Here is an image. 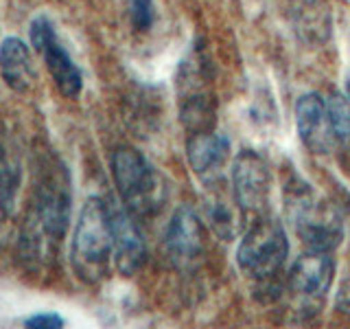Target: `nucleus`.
<instances>
[{"label":"nucleus","mask_w":350,"mask_h":329,"mask_svg":"<svg viewBox=\"0 0 350 329\" xmlns=\"http://www.w3.org/2000/svg\"><path fill=\"white\" fill-rule=\"evenodd\" d=\"M114 252L112 224H109V208L101 197H90L77 219L70 263L75 274L85 283H98L107 277L109 257Z\"/></svg>","instance_id":"nucleus-1"},{"label":"nucleus","mask_w":350,"mask_h":329,"mask_svg":"<svg viewBox=\"0 0 350 329\" xmlns=\"http://www.w3.org/2000/svg\"><path fill=\"white\" fill-rule=\"evenodd\" d=\"M70 204L72 189L66 164L57 158L44 160L33 200V224H38L33 230L51 241H59L70 224Z\"/></svg>","instance_id":"nucleus-2"},{"label":"nucleus","mask_w":350,"mask_h":329,"mask_svg":"<svg viewBox=\"0 0 350 329\" xmlns=\"http://www.w3.org/2000/svg\"><path fill=\"white\" fill-rule=\"evenodd\" d=\"M112 178L125 208L136 217H147L160 206V180L149 160L134 147L112 154Z\"/></svg>","instance_id":"nucleus-3"},{"label":"nucleus","mask_w":350,"mask_h":329,"mask_svg":"<svg viewBox=\"0 0 350 329\" xmlns=\"http://www.w3.org/2000/svg\"><path fill=\"white\" fill-rule=\"evenodd\" d=\"M289 252L287 233L280 222L267 215L258 217L241 239L237 261L241 270L258 281L276 277Z\"/></svg>","instance_id":"nucleus-4"},{"label":"nucleus","mask_w":350,"mask_h":329,"mask_svg":"<svg viewBox=\"0 0 350 329\" xmlns=\"http://www.w3.org/2000/svg\"><path fill=\"white\" fill-rule=\"evenodd\" d=\"M304 186V184H302ZM298 186L289 193V215L298 235L311 250L331 252L342 241L339 215L324 202H317L309 189Z\"/></svg>","instance_id":"nucleus-5"},{"label":"nucleus","mask_w":350,"mask_h":329,"mask_svg":"<svg viewBox=\"0 0 350 329\" xmlns=\"http://www.w3.org/2000/svg\"><path fill=\"white\" fill-rule=\"evenodd\" d=\"M271 175L269 164L254 149H243L232 162V193L243 215L262 217L269 204Z\"/></svg>","instance_id":"nucleus-6"},{"label":"nucleus","mask_w":350,"mask_h":329,"mask_svg":"<svg viewBox=\"0 0 350 329\" xmlns=\"http://www.w3.org/2000/svg\"><path fill=\"white\" fill-rule=\"evenodd\" d=\"M167 255L178 270H193L206 250L204 226L189 204H182L173 213L167 228Z\"/></svg>","instance_id":"nucleus-7"},{"label":"nucleus","mask_w":350,"mask_h":329,"mask_svg":"<svg viewBox=\"0 0 350 329\" xmlns=\"http://www.w3.org/2000/svg\"><path fill=\"white\" fill-rule=\"evenodd\" d=\"M109 208V224H112V239H114V259L120 274H134L140 270L147 257V246L142 239L140 228L134 222L127 208H118L107 204Z\"/></svg>","instance_id":"nucleus-8"},{"label":"nucleus","mask_w":350,"mask_h":329,"mask_svg":"<svg viewBox=\"0 0 350 329\" xmlns=\"http://www.w3.org/2000/svg\"><path fill=\"white\" fill-rule=\"evenodd\" d=\"M295 125H298L300 141L313 154H326L333 145L331 125H328L326 103L320 95H302L295 103Z\"/></svg>","instance_id":"nucleus-9"},{"label":"nucleus","mask_w":350,"mask_h":329,"mask_svg":"<svg viewBox=\"0 0 350 329\" xmlns=\"http://www.w3.org/2000/svg\"><path fill=\"white\" fill-rule=\"evenodd\" d=\"M335 266L333 259L324 250H311L304 252L298 261L293 263L289 272V285L295 294H302L306 299L313 296H324L333 285Z\"/></svg>","instance_id":"nucleus-10"},{"label":"nucleus","mask_w":350,"mask_h":329,"mask_svg":"<svg viewBox=\"0 0 350 329\" xmlns=\"http://www.w3.org/2000/svg\"><path fill=\"white\" fill-rule=\"evenodd\" d=\"M186 156L193 171L204 180H211L224 169L230 158V143L224 134H217L215 130L191 134L186 143Z\"/></svg>","instance_id":"nucleus-11"},{"label":"nucleus","mask_w":350,"mask_h":329,"mask_svg":"<svg viewBox=\"0 0 350 329\" xmlns=\"http://www.w3.org/2000/svg\"><path fill=\"white\" fill-rule=\"evenodd\" d=\"M0 75L16 93H27L36 84V69L25 40L9 36L0 42Z\"/></svg>","instance_id":"nucleus-12"},{"label":"nucleus","mask_w":350,"mask_h":329,"mask_svg":"<svg viewBox=\"0 0 350 329\" xmlns=\"http://www.w3.org/2000/svg\"><path fill=\"white\" fill-rule=\"evenodd\" d=\"M44 55V62H46V69L53 77L55 86H57V90L66 97V99H77L83 88V77H81V71L79 66L72 62V58L68 55L57 36L51 38L46 44L42 47L40 51Z\"/></svg>","instance_id":"nucleus-13"},{"label":"nucleus","mask_w":350,"mask_h":329,"mask_svg":"<svg viewBox=\"0 0 350 329\" xmlns=\"http://www.w3.org/2000/svg\"><path fill=\"white\" fill-rule=\"evenodd\" d=\"M217 101L211 90L200 88V90L182 93L180 101V119L189 134H200V132L215 130L217 121Z\"/></svg>","instance_id":"nucleus-14"},{"label":"nucleus","mask_w":350,"mask_h":329,"mask_svg":"<svg viewBox=\"0 0 350 329\" xmlns=\"http://www.w3.org/2000/svg\"><path fill=\"white\" fill-rule=\"evenodd\" d=\"M206 217L219 239H232L237 235V215L230 197L221 191H215L206 197Z\"/></svg>","instance_id":"nucleus-15"},{"label":"nucleus","mask_w":350,"mask_h":329,"mask_svg":"<svg viewBox=\"0 0 350 329\" xmlns=\"http://www.w3.org/2000/svg\"><path fill=\"white\" fill-rule=\"evenodd\" d=\"M20 184V164L0 143V217H7L16 204Z\"/></svg>","instance_id":"nucleus-16"},{"label":"nucleus","mask_w":350,"mask_h":329,"mask_svg":"<svg viewBox=\"0 0 350 329\" xmlns=\"http://www.w3.org/2000/svg\"><path fill=\"white\" fill-rule=\"evenodd\" d=\"M326 112L333 141L339 147L350 149V99L342 95H333L326 101Z\"/></svg>","instance_id":"nucleus-17"},{"label":"nucleus","mask_w":350,"mask_h":329,"mask_svg":"<svg viewBox=\"0 0 350 329\" xmlns=\"http://www.w3.org/2000/svg\"><path fill=\"white\" fill-rule=\"evenodd\" d=\"M29 36H31V47L40 53L44 44H46L51 38L57 36V33H55L53 22H51L46 16H38V18H33V20H31Z\"/></svg>","instance_id":"nucleus-18"},{"label":"nucleus","mask_w":350,"mask_h":329,"mask_svg":"<svg viewBox=\"0 0 350 329\" xmlns=\"http://www.w3.org/2000/svg\"><path fill=\"white\" fill-rule=\"evenodd\" d=\"M153 20H156V7L153 0H131V22L138 31L151 29Z\"/></svg>","instance_id":"nucleus-19"},{"label":"nucleus","mask_w":350,"mask_h":329,"mask_svg":"<svg viewBox=\"0 0 350 329\" xmlns=\"http://www.w3.org/2000/svg\"><path fill=\"white\" fill-rule=\"evenodd\" d=\"M25 327L31 329H59L64 327V318L55 312H40V314H33L25 321Z\"/></svg>","instance_id":"nucleus-20"},{"label":"nucleus","mask_w":350,"mask_h":329,"mask_svg":"<svg viewBox=\"0 0 350 329\" xmlns=\"http://www.w3.org/2000/svg\"><path fill=\"white\" fill-rule=\"evenodd\" d=\"M335 305H337V310H342V312L350 314V277H348V279H344V281H342V285H339Z\"/></svg>","instance_id":"nucleus-21"},{"label":"nucleus","mask_w":350,"mask_h":329,"mask_svg":"<svg viewBox=\"0 0 350 329\" xmlns=\"http://www.w3.org/2000/svg\"><path fill=\"white\" fill-rule=\"evenodd\" d=\"M346 93H348V99H350V77H348V84H346Z\"/></svg>","instance_id":"nucleus-22"}]
</instances>
